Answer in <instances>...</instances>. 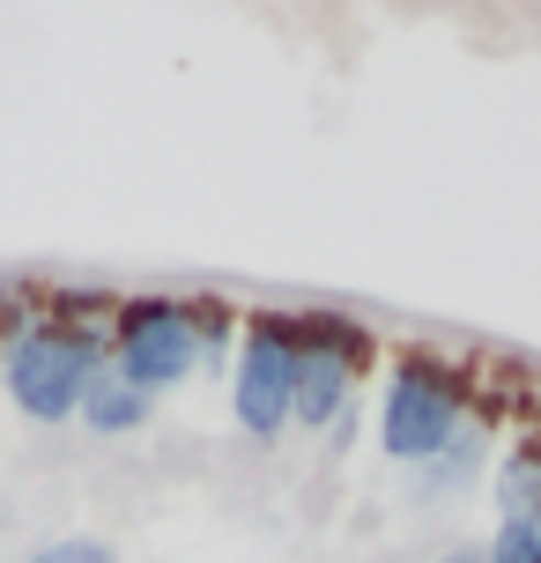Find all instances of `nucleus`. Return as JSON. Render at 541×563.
Returning a JSON list of instances; mask_svg holds the SVG:
<instances>
[{"instance_id":"obj_8","label":"nucleus","mask_w":541,"mask_h":563,"mask_svg":"<svg viewBox=\"0 0 541 563\" xmlns=\"http://www.w3.org/2000/svg\"><path fill=\"white\" fill-rule=\"evenodd\" d=\"M297 334L312 341V349H327V356L356 364V371L378 364V341H371V327H364V319H349V311H297Z\"/></svg>"},{"instance_id":"obj_13","label":"nucleus","mask_w":541,"mask_h":563,"mask_svg":"<svg viewBox=\"0 0 541 563\" xmlns=\"http://www.w3.org/2000/svg\"><path fill=\"white\" fill-rule=\"evenodd\" d=\"M30 563H119V549L97 534H59V541H37Z\"/></svg>"},{"instance_id":"obj_12","label":"nucleus","mask_w":541,"mask_h":563,"mask_svg":"<svg viewBox=\"0 0 541 563\" xmlns=\"http://www.w3.org/2000/svg\"><path fill=\"white\" fill-rule=\"evenodd\" d=\"M37 319H45L37 289H30V282H0V349H8L15 334H30Z\"/></svg>"},{"instance_id":"obj_6","label":"nucleus","mask_w":541,"mask_h":563,"mask_svg":"<svg viewBox=\"0 0 541 563\" xmlns=\"http://www.w3.org/2000/svg\"><path fill=\"white\" fill-rule=\"evenodd\" d=\"M148 416H156V400L134 394V386H126V378H112V371H104V378L82 394V408H75V422H82L89 438H134Z\"/></svg>"},{"instance_id":"obj_4","label":"nucleus","mask_w":541,"mask_h":563,"mask_svg":"<svg viewBox=\"0 0 541 563\" xmlns=\"http://www.w3.org/2000/svg\"><path fill=\"white\" fill-rule=\"evenodd\" d=\"M200 371V327H194V297H119L112 311V378H126L134 394L164 400L172 386H186Z\"/></svg>"},{"instance_id":"obj_5","label":"nucleus","mask_w":541,"mask_h":563,"mask_svg":"<svg viewBox=\"0 0 541 563\" xmlns=\"http://www.w3.org/2000/svg\"><path fill=\"white\" fill-rule=\"evenodd\" d=\"M305 341V334H297ZM356 378H364V371L356 364H342V356H327V349H312V341H305V364H297V400H289V422H297V430H334V422L349 416V408H356Z\"/></svg>"},{"instance_id":"obj_3","label":"nucleus","mask_w":541,"mask_h":563,"mask_svg":"<svg viewBox=\"0 0 541 563\" xmlns=\"http://www.w3.org/2000/svg\"><path fill=\"white\" fill-rule=\"evenodd\" d=\"M297 311H253L238 319V349H230V416L253 445H275L289 430V400H297Z\"/></svg>"},{"instance_id":"obj_9","label":"nucleus","mask_w":541,"mask_h":563,"mask_svg":"<svg viewBox=\"0 0 541 563\" xmlns=\"http://www.w3.org/2000/svg\"><path fill=\"white\" fill-rule=\"evenodd\" d=\"M489 497H497V519H519V511H541V445L512 452L497 482H489Z\"/></svg>"},{"instance_id":"obj_2","label":"nucleus","mask_w":541,"mask_h":563,"mask_svg":"<svg viewBox=\"0 0 541 563\" xmlns=\"http://www.w3.org/2000/svg\"><path fill=\"white\" fill-rule=\"evenodd\" d=\"M467 422H475V408H467V378H460L445 356H430V349L394 356L386 394H378V452H386V460H400V467H430Z\"/></svg>"},{"instance_id":"obj_7","label":"nucleus","mask_w":541,"mask_h":563,"mask_svg":"<svg viewBox=\"0 0 541 563\" xmlns=\"http://www.w3.org/2000/svg\"><path fill=\"white\" fill-rule=\"evenodd\" d=\"M483 445H489V422H467L430 467H416V497H453V489H467V482L483 475Z\"/></svg>"},{"instance_id":"obj_11","label":"nucleus","mask_w":541,"mask_h":563,"mask_svg":"<svg viewBox=\"0 0 541 563\" xmlns=\"http://www.w3.org/2000/svg\"><path fill=\"white\" fill-rule=\"evenodd\" d=\"M483 563H541V511L497 519V534L483 541Z\"/></svg>"},{"instance_id":"obj_14","label":"nucleus","mask_w":541,"mask_h":563,"mask_svg":"<svg viewBox=\"0 0 541 563\" xmlns=\"http://www.w3.org/2000/svg\"><path fill=\"white\" fill-rule=\"evenodd\" d=\"M430 563H483V549H445V556H430Z\"/></svg>"},{"instance_id":"obj_1","label":"nucleus","mask_w":541,"mask_h":563,"mask_svg":"<svg viewBox=\"0 0 541 563\" xmlns=\"http://www.w3.org/2000/svg\"><path fill=\"white\" fill-rule=\"evenodd\" d=\"M112 371V327L97 319H37L0 349V386L30 422H75L82 394Z\"/></svg>"},{"instance_id":"obj_10","label":"nucleus","mask_w":541,"mask_h":563,"mask_svg":"<svg viewBox=\"0 0 541 563\" xmlns=\"http://www.w3.org/2000/svg\"><path fill=\"white\" fill-rule=\"evenodd\" d=\"M194 327H200V371H230V349H238V319H230L223 297H194Z\"/></svg>"}]
</instances>
